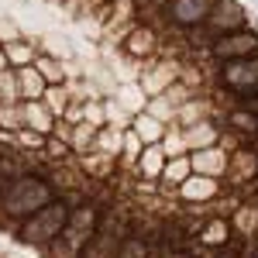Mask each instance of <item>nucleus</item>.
I'll list each match as a JSON object with an SVG mask.
<instances>
[{
    "mask_svg": "<svg viewBox=\"0 0 258 258\" xmlns=\"http://www.w3.org/2000/svg\"><path fill=\"white\" fill-rule=\"evenodd\" d=\"M210 4L214 0H172V18L179 21V24H193V21L207 18V11H210Z\"/></svg>",
    "mask_w": 258,
    "mask_h": 258,
    "instance_id": "obj_1",
    "label": "nucleus"
}]
</instances>
